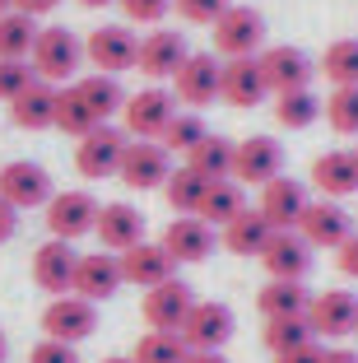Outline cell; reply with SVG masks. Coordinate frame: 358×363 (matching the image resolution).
<instances>
[{"label":"cell","mask_w":358,"mask_h":363,"mask_svg":"<svg viewBox=\"0 0 358 363\" xmlns=\"http://www.w3.org/2000/svg\"><path fill=\"white\" fill-rule=\"evenodd\" d=\"M10 359V340H5V331H0V363Z\"/></svg>","instance_id":"cell-53"},{"label":"cell","mask_w":358,"mask_h":363,"mask_svg":"<svg viewBox=\"0 0 358 363\" xmlns=\"http://www.w3.org/2000/svg\"><path fill=\"white\" fill-rule=\"evenodd\" d=\"M205 135H210V130H205V121L196 117V112H177V117L168 121V130L158 135V145H163L168 154H191Z\"/></svg>","instance_id":"cell-41"},{"label":"cell","mask_w":358,"mask_h":363,"mask_svg":"<svg viewBox=\"0 0 358 363\" xmlns=\"http://www.w3.org/2000/svg\"><path fill=\"white\" fill-rule=\"evenodd\" d=\"M214 52L223 61H237V56H261L265 52V14L252 5H228V10L214 19Z\"/></svg>","instance_id":"cell-2"},{"label":"cell","mask_w":358,"mask_h":363,"mask_svg":"<svg viewBox=\"0 0 358 363\" xmlns=\"http://www.w3.org/2000/svg\"><path fill=\"white\" fill-rule=\"evenodd\" d=\"M126 145H130L126 130L112 126V121H103V126H94L79 145H74V168L84 172L89 182L116 177V172H121V159H126Z\"/></svg>","instance_id":"cell-3"},{"label":"cell","mask_w":358,"mask_h":363,"mask_svg":"<svg viewBox=\"0 0 358 363\" xmlns=\"http://www.w3.org/2000/svg\"><path fill=\"white\" fill-rule=\"evenodd\" d=\"M354 163H358V150H354Z\"/></svg>","instance_id":"cell-56"},{"label":"cell","mask_w":358,"mask_h":363,"mask_svg":"<svg viewBox=\"0 0 358 363\" xmlns=\"http://www.w3.org/2000/svg\"><path fill=\"white\" fill-rule=\"evenodd\" d=\"M79 65H84V38L61 23L38 33V43H33V75L47 79V84H74L79 79Z\"/></svg>","instance_id":"cell-1"},{"label":"cell","mask_w":358,"mask_h":363,"mask_svg":"<svg viewBox=\"0 0 358 363\" xmlns=\"http://www.w3.org/2000/svg\"><path fill=\"white\" fill-rule=\"evenodd\" d=\"M298 233L307 238L312 252H340L354 238V214L340 201H312L303 214V224H298Z\"/></svg>","instance_id":"cell-11"},{"label":"cell","mask_w":358,"mask_h":363,"mask_svg":"<svg viewBox=\"0 0 358 363\" xmlns=\"http://www.w3.org/2000/svg\"><path fill=\"white\" fill-rule=\"evenodd\" d=\"M233 154H237V140H228V135H205L201 145L186 154V168L201 172L205 182H223V177H233Z\"/></svg>","instance_id":"cell-31"},{"label":"cell","mask_w":358,"mask_h":363,"mask_svg":"<svg viewBox=\"0 0 358 363\" xmlns=\"http://www.w3.org/2000/svg\"><path fill=\"white\" fill-rule=\"evenodd\" d=\"M321 117H326L330 130H340V135H358V84L330 89V98L321 103Z\"/></svg>","instance_id":"cell-40"},{"label":"cell","mask_w":358,"mask_h":363,"mask_svg":"<svg viewBox=\"0 0 358 363\" xmlns=\"http://www.w3.org/2000/svg\"><path fill=\"white\" fill-rule=\"evenodd\" d=\"M14 10V0H0V14H10Z\"/></svg>","instance_id":"cell-55"},{"label":"cell","mask_w":358,"mask_h":363,"mask_svg":"<svg viewBox=\"0 0 358 363\" xmlns=\"http://www.w3.org/2000/svg\"><path fill=\"white\" fill-rule=\"evenodd\" d=\"M307 205H312V191H307V182L289 177V172H279L274 182H265V186H261V214L270 219L274 233H289V228L303 224Z\"/></svg>","instance_id":"cell-10"},{"label":"cell","mask_w":358,"mask_h":363,"mask_svg":"<svg viewBox=\"0 0 358 363\" xmlns=\"http://www.w3.org/2000/svg\"><path fill=\"white\" fill-rule=\"evenodd\" d=\"M186 56H191V47H186V38H181L177 28H154L149 38H140V61L135 65L149 79H172Z\"/></svg>","instance_id":"cell-23"},{"label":"cell","mask_w":358,"mask_h":363,"mask_svg":"<svg viewBox=\"0 0 358 363\" xmlns=\"http://www.w3.org/2000/svg\"><path fill=\"white\" fill-rule=\"evenodd\" d=\"M321 191V201H345V196L358 191V163L354 150H330L312 159V177H307Z\"/></svg>","instance_id":"cell-26"},{"label":"cell","mask_w":358,"mask_h":363,"mask_svg":"<svg viewBox=\"0 0 358 363\" xmlns=\"http://www.w3.org/2000/svg\"><path fill=\"white\" fill-rule=\"evenodd\" d=\"M61 0H14V10L19 14H33V19H43V14H52Z\"/></svg>","instance_id":"cell-49"},{"label":"cell","mask_w":358,"mask_h":363,"mask_svg":"<svg viewBox=\"0 0 358 363\" xmlns=\"http://www.w3.org/2000/svg\"><path fill=\"white\" fill-rule=\"evenodd\" d=\"M38 19L33 14H0V61H28L33 56V43H38Z\"/></svg>","instance_id":"cell-33"},{"label":"cell","mask_w":358,"mask_h":363,"mask_svg":"<svg viewBox=\"0 0 358 363\" xmlns=\"http://www.w3.org/2000/svg\"><path fill=\"white\" fill-rule=\"evenodd\" d=\"M233 331H237V317H233L228 303H196L191 308V317L181 321V340H186V350H223V345L233 340Z\"/></svg>","instance_id":"cell-17"},{"label":"cell","mask_w":358,"mask_h":363,"mask_svg":"<svg viewBox=\"0 0 358 363\" xmlns=\"http://www.w3.org/2000/svg\"><path fill=\"white\" fill-rule=\"evenodd\" d=\"M247 210V196H242V186L233 177H223V182H210L205 186V196H201V210H196V219H205L210 228H228L237 214Z\"/></svg>","instance_id":"cell-29"},{"label":"cell","mask_w":358,"mask_h":363,"mask_svg":"<svg viewBox=\"0 0 358 363\" xmlns=\"http://www.w3.org/2000/svg\"><path fill=\"white\" fill-rule=\"evenodd\" d=\"M94 126H103V121L89 112V103L74 94V84H65L61 98H56V130H65V135H74V140H84Z\"/></svg>","instance_id":"cell-38"},{"label":"cell","mask_w":358,"mask_h":363,"mask_svg":"<svg viewBox=\"0 0 358 363\" xmlns=\"http://www.w3.org/2000/svg\"><path fill=\"white\" fill-rule=\"evenodd\" d=\"M256 61H261V75H265V84H270V94H293V89H307V84H312V75H316L312 56H307L303 47H289V43L265 47Z\"/></svg>","instance_id":"cell-16"},{"label":"cell","mask_w":358,"mask_h":363,"mask_svg":"<svg viewBox=\"0 0 358 363\" xmlns=\"http://www.w3.org/2000/svg\"><path fill=\"white\" fill-rule=\"evenodd\" d=\"M354 335H358V331H354Z\"/></svg>","instance_id":"cell-57"},{"label":"cell","mask_w":358,"mask_h":363,"mask_svg":"<svg viewBox=\"0 0 358 363\" xmlns=\"http://www.w3.org/2000/svg\"><path fill=\"white\" fill-rule=\"evenodd\" d=\"M33 79H38V75H33L28 61H0V103H14Z\"/></svg>","instance_id":"cell-43"},{"label":"cell","mask_w":358,"mask_h":363,"mask_svg":"<svg viewBox=\"0 0 358 363\" xmlns=\"http://www.w3.org/2000/svg\"><path fill=\"white\" fill-rule=\"evenodd\" d=\"M28 363H79V350L65 340H38L28 354Z\"/></svg>","instance_id":"cell-45"},{"label":"cell","mask_w":358,"mask_h":363,"mask_svg":"<svg viewBox=\"0 0 358 363\" xmlns=\"http://www.w3.org/2000/svg\"><path fill=\"white\" fill-rule=\"evenodd\" d=\"M326 359V350H321V345H303V350H289V354H274V363H321Z\"/></svg>","instance_id":"cell-46"},{"label":"cell","mask_w":358,"mask_h":363,"mask_svg":"<svg viewBox=\"0 0 358 363\" xmlns=\"http://www.w3.org/2000/svg\"><path fill=\"white\" fill-rule=\"evenodd\" d=\"M84 61L94 65L98 75H121L140 61V38L126 23H103L84 38Z\"/></svg>","instance_id":"cell-5"},{"label":"cell","mask_w":358,"mask_h":363,"mask_svg":"<svg viewBox=\"0 0 358 363\" xmlns=\"http://www.w3.org/2000/svg\"><path fill=\"white\" fill-rule=\"evenodd\" d=\"M121 186L130 191H154L172 177V154L158 145V140H130L126 145V159H121Z\"/></svg>","instance_id":"cell-13"},{"label":"cell","mask_w":358,"mask_h":363,"mask_svg":"<svg viewBox=\"0 0 358 363\" xmlns=\"http://www.w3.org/2000/svg\"><path fill=\"white\" fill-rule=\"evenodd\" d=\"M98 210H103V205L89 191H56L52 201H47V233L61 238V242H74V238L94 233Z\"/></svg>","instance_id":"cell-15"},{"label":"cell","mask_w":358,"mask_h":363,"mask_svg":"<svg viewBox=\"0 0 358 363\" xmlns=\"http://www.w3.org/2000/svg\"><path fill=\"white\" fill-rule=\"evenodd\" d=\"M321 75H326L335 89L358 84V38H340V43L326 47V56H321Z\"/></svg>","instance_id":"cell-39"},{"label":"cell","mask_w":358,"mask_h":363,"mask_svg":"<svg viewBox=\"0 0 358 363\" xmlns=\"http://www.w3.org/2000/svg\"><path fill=\"white\" fill-rule=\"evenodd\" d=\"M186 340H181L177 331H149L135 340V350H130V359L135 363H186Z\"/></svg>","instance_id":"cell-37"},{"label":"cell","mask_w":358,"mask_h":363,"mask_svg":"<svg viewBox=\"0 0 358 363\" xmlns=\"http://www.w3.org/2000/svg\"><path fill=\"white\" fill-rule=\"evenodd\" d=\"M307 321H312L316 340H345L358 331V294L349 289H326V294H312L307 303Z\"/></svg>","instance_id":"cell-9"},{"label":"cell","mask_w":358,"mask_h":363,"mask_svg":"<svg viewBox=\"0 0 358 363\" xmlns=\"http://www.w3.org/2000/svg\"><path fill=\"white\" fill-rule=\"evenodd\" d=\"M172 117H177V98H172L168 89L149 84V89H140V94L126 98V107H121V121H126V126L121 130H126L130 140H158L168 130Z\"/></svg>","instance_id":"cell-4"},{"label":"cell","mask_w":358,"mask_h":363,"mask_svg":"<svg viewBox=\"0 0 358 363\" xmlns=\"http://www.w3.org/2000/svg\"><path fill=\"white\" fill-rule=\"evenodd\" d=\"M265 350L270 354H289V350H303V345H312V321L307 317H270L265 321V331H261Z\"/></svg>","instance_id":"cell-35"},{"label":"cell","mask_w":358,"mask_h":363,"mask_svg":"<svg viewBox=\"0 0 358 363\" xmlns=\"http://www.w3.org/2000/svg\"><path fill=\"white\" fill-rule=\"evenodd\" d=\"M14 233H19V210H14V205L5 201V196H0V247L10 242Z\"/></svg>","instance_id":"cell-47"},{"label":"cell","mask_w":358,"mask_h":363,"mask_svg":"<svg viewBox=\"0 0 358 363\" xmlns=\"http://www.w3.org/2000/svg\"><path fill=\"white\" fill-rule=\"evenodd\" d=\"M43 331L47 340H65V345H79L98 331V303L79 298V294H61L43 308Z\"/></svg>","instance_id":"cell-7"},{"label":"cell","mask_w":358,"mask_h":363,"mask_svg":"<svg viewBox=\"0 0 358 363\" xmlns=\"http://www.w3.org/2000/svg\"><path fill=\"white\" fill-rule=\"evenodd\" d=\"M307 303H312V294H307L303 279H270V284L256 294V308H261V317H307Z\"/></svg>","instance_id":"cell-30"},{"label":"cell","mask_w":358,"mask_h":363,"mask_svg":"<svg viewBox=\"0 0 358 363\" xmlns=\"http://www.w3.org/2000/svg\"><path fill=\"white\" fill-rule=\"evenodd\" d=\"M205 186H210V182H205L201 172H191L186 163H181V168H172V177L163 182V196H168L172 214H196V210H201Z\"/></svg>","instance_id":"cell-36"},{"label":"cell","mask_w":358,"mask_h":363,"mask_svg":"<svg viewBox=\"0 0 358 363\" xmlns=\"http://www.w3.org/2000/svg\"><path fill=\"white\" fill-rule=\"evenodd\" d=\"M163 252H168L177 266H191V261H205L214 252V228L205 224V219H196V214H177L168 228H163Z\"/></svg>","instance_id":"cell-22"},{"label":"cell","mask_w":358,"mask_h":363,"mask_svg":"<svg viewBox=\"0 0 358 363\" xmlns=\"http://www.w3.org/2000/svg\"><path fill=\"white\" fill-rule=\"evenodd\" d=\"M191 308H196V294H191V284H181L177 275L168 279V284L158 289H145V321L149 331H181V321L191 317Z\"/></svg>","instance_id":"cell-18"},{"label":"cell","mask_w":358,"mask_h":363,"mask_svg":"<svg viewBox=\"0 0 358 363\" xmlns=\"http://www.w3.org/2000/svg\"><path fill=\"white\" fill-rule=\"evenodd\" d=\"M233 0H172V10H177L181 23H196V28H214L223 10H228Z\"/></svg>","instance_id":"cell-42"},{"label":"cell","mask_w":358,"mask_h":363,"mask_svg":"<svg viewBox=\"0 0 358 363\" xmlns=\"http://www.w3.org/2000/svg\"><path fill=\"white\" fill-rule=\"evenodd\" d=\"M256 261L265 266L270 279H307V270H312V247H307V238L298 233V228H289V233H274Z\"/></svg>","instance_id":"cell-21"},{"label":"cell","mask_w":358,"mask_h":363,"mask_svg":"<svg viewBox=\"0 0 358 363\" xmlns=\"http://www.w3.org/2000/svg\"><path fill=\"white\" fill-rule=\"evenodd\" d=\"M56 98H61V89H56V84L33 79V84L10 103V121L19 130H47V126H56Z\"/></svg>","instance_id":"cell-27"},{"label":"cell","mask_w":358,"mask_h":363,"mask_svg":"<svg viewBox=\"0 0 358 363\" xmlns=\"http://www.w3.org/2000/svg\"><path fill=\"white\" fill-rule=\"evenodd\" d=\"M219 238H223V247H228L233 257H261L265 242L274 238V228L261 210H242L228 228H219Z\"/></svg>","instance_id":"cell-28"},{"label":"cell","mask_w":358,"mask_h":363,"mask_svg":"<svg viewBox=\"0 0 358 363\" xmlns=\"http://www.w3.org/2000/svg\"><path fill=\"white\" fill-rule=\"evenodd\" d=\"M321 117V98L312 89H293V94H274V121L284 130H307Z\"/></svg>","instance_id":"cell-34"},{"label":"cell","mask_w":358,"mask_h":363,"mask_svg":"<svg viewBox=\"0 0 358 363\" xmlns=\"http://www.w3.org/2000/svg\"><path fill=\"white\" fill-rule=\"evenodd\" d=\"M103 363H135L130 354H112V359H103Z\"/></svg>","instance_id":"cell-54"},{"label":"cell","mask_w":358,"mask_h":363,"mask_svg":"<svg viewBox=\"0 0 358 363\" xmlns=\"http://www.w3.org/2000/svg\"><path fill=\"white\" fill-rule=\"evenodd\" d=\"M321 363H358V350H345V345H335V350H326V359Z\"/></svg>","instance_id":"cell-51"},{"label":"cell","mask_w":358,"mask_h":363,"mask_svg":"<svg viewBox=\"0 0 358 363\" xmlns=\"http://www.w3.org/2000/svg\"><path fill=\"white\" fill-rule=\"evenodd\" d=\"M186 363H228V359H223V350H191Z\"/></svg>","instance_id":"cell-50"},{"label":"cell","mask_w":358,"mask_h":363,"mask_svg":"<svg viewBox=\"0 0 358 363\" xmlns=\"http://www.w3.org/2000/svg\"><path fill=\"white\" fill-rule=\"evenodd\" d=\"M0 196L14 205V210H47V201L56 196L52 186V172L43 163H28V159H14L0 168Z\"/></svg>","instance_id":"cell-6"},{"label":"cell","mask_w":358,"mask_h":363,"mask_svg":"<svg viewBox=\"0 0 358 363\" xmlns=\"http://www.w3.org/2000/svg\"><path fill=\"white\" fill-rule=\"evenodd\" d=\"M219 98H223L228 107H261L265 98H270V84H265V75H261V61H256V56L223 61Z\"/></svg>","instance_id":"cell-19"},{"label":"cell","mask_w":358,"mask_h":363,"mask_svg":"<svg viewBox=\"0 0 358 363\" xmlns=\"http://www.w3.org/2000/svg\"><path fill=\"white\" fill-rule=\"evenodd\" d=\"M94 233H98V242H103V252H116V257H121L126 247L145 242V214H140L135 205H126V201H112V205L98 210Z\"/></svg>","instance_id":"cell-24"},{"label":"cell","mask_w":358,"mask_h":363,"mask_svg":"<svg viewBox=\"0 0 358 363\" xmlns=\"http://www.w3.org/2000/svg\"><path fill=\"white\" fill-rule=\"evenodd\" d=\"M284 172V145L274 135H247L237 140V154H233V182L237 186H265Z\"/></svg>","instance_id":"cell-8"},{"label":"cell","mask_w":358,"mask_h":363,"mask_svg":"<svg viewBox=\"0 0 358 363\" xmlns=\"http://www.w3.org/2000/svg\"><path fill=\"white\" fill-rule=\"evenodd\" d=\"M126 23H158L163 14H172V0H116Z\"/></svg>","instance_id":"cell-44"},{"label":"cell","mask_w":358,"mask_h":363,"mask_svg":"<svg viewBox=\"0 0 358 363\" xmlns=\"http://www.w3.org/2000/svg\"><path fill=\"white\" fill-rule=\"evenodd\" d=\"M74 270H79V252L74 242H61V238H47L38 252H33V284L61 298V294H74Z\"/></svg>","instance_id":"cell-14"},{"label":"cell","mask_w":358,"mask_h":363,"mask_svg":"<svg viewBox=\"0 0 358 363\" xmlns=\"http://www.w3.org/2000/svg\"><path fill=\"white\" fill-rule=\"evenodd\" d=\"M121 275H126V284L158 289L177 275V261L163 252V242H135V247L121 252Z\"/></svg>","instance_id":"cell-25"},{"label":"cell","mask_w":358,"mask_h":363,"mask_svg":"<svg viewBox=\"0 0 358 363\" xmlns=\"http://www.w3.org/2000/svg\"><path fill=\"white\" fill-rule=\"evenodd\" d=\"M335 266H340V270H345V275H349V279H358V233H354V238H349V242H345V247H340V257H335Z\"/></svg>","instance_id":"cell-48"},{"label":"cell","mask_w":358,"mask_h":363,"mask_svg":"<svg viewBox=\"0 0 358 363\" xmlns=\"http://www.w3.org/2000/svg\"><path fill=\"white\" fill-rule=\"evenodd\" d=\"M84 10H107V5H116V0H79Z\"/></svg>","instance_id":"cell-52"},{"label":"cell","mask_w":358,"mask_h":363,"mask_svg":"<svg viewBox=\"0 0 358 363\" xmlns=\"http://www.w3.org/2000/svg\"><path fill=\"white\" fill-rule=\"evenodd\" d=\"M219 75H223V61L214 52H191L181 61V70L172 75V98L186 107H210L219 98Z\"/></svg>","instance_id":"cell-12"},{"label":"cell","mask_w":358,"mask_h":363,"mask_svg":"<svg viewBox=\"0 0 358 363\" xmlns=\"http://www.w3.org/2000/svg\"><path fill=\"white\" fill-rule=\"evenodd\" d=\"M74 94L89 103V112H94L98 121H112L121 117V107H126V94H121V84H116V75H79L74 79Z\"/></svg>","instance_id":"cell-32"},{"label":"cell","mask_w":358,"mask_h":363,"mask_svg":"<svg viewBox=\"0 0 358 363\" xmlns=\"http://www.w3.org/2000/svg\"><path fill=\"white\" fill-rule=\"evenodd\" d=\"M126 284L121 275V257L116 252H79V270H74V294L89 303H107L116 289Z\"/></svg>","instance_id":"cell-20"}]
</instances>
